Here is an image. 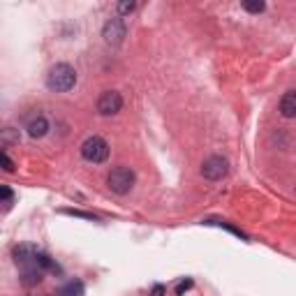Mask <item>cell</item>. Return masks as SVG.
<instances>
[{
    "instance_id": "obj_12",
    "label": "cell",
    "mask_w": 296,
    "mask_h": 296,
    "mask_svg": "<svg viewBox=\"0 0 296 296\" xmlns=\"http://www.w3.org/2000/svg\"><path fill=\"white\" fill-rule=\"evenodd\" d=\"M243 9L245 12H250V14H259V12L266 9V2H261V0H245Z\"/></svg>"
},
{
    "instance_id": "obj_18",
    "label": "cell",
    "mask_w": 296,
    "mask_h": 296,
    "mask_svg": "<svg viewBox=\"0 0 296 296\" xmlns=\"http://www.w3.org/2000/svg\"><path fill=\"white\" fill-rule=\"evenodd\" d=\"M165 294V287H162V285H155V287H153V294L150 296H162Z\"/></svg>"
},
{
    "instance_id": "obj_16",
    "label": "cell",
    "mask_w": 296,
    "mask_h": 296,
    "mask_svg": "<svg viewBox=\"0 0 296 296\" xmlns=\"http://www.w3.org/2000/svg\"><path fill=\"white\" fill-rule=\"evenodd\" d=\"M63 213H67V215H74V218H86V220H95V215H90V213H81V211H63Z\"/></svg>"
},
{
    "instance_id": "obj_4",
    "label": "cell",
    "mask_w": 296,
    "mask_h": 296,
    "mask_svg": "<svg viewBox=\"0 0 296 296\" xmlns=\"http://www.w3.org/2000/svg\"><path fill=\"white\" fill-rule=\"evenodd\" d=\"M229 171V162H227V157L222 155H211L209 160H204V165H201V176L206 178V181H222Z\"/></svg>"
},
{
    "instance_id": "obj_11",
    "label": "cell",
    "mask_w": 296,
    "mask_h": 296,
    "mask_svg": "<svg viewBox=\"0 0 296 296\" xmlns=\"http://www.w3.org/2000/svg\"><path fill=\"white\" fill-rule=\"evenodd\" d=\"M204 225H215V227H222V229H227V232H232L234 236H238V238H243V241H248V236L241 232V229H236V227H232L229 222H222V220H204Z\"/></svg>"
},
{
    "instance_id": "obj_1",
    "label": "cell",
    "mask_w": 296,
    "mask_h": 296,
    "mask_svg": "<svg viewBox=\"0 0 296 296\" xmlns=\"http://www.w3.org/2000/svg\"><path fill=\"white\" fill-rule=\"evenodd\" d=\"M77 86V70L67 65V63H58L53 65L49 74H46V88L51 93H67Z\"/></svg>"
},
{
    "instance_id": "obj_17",
    "label": "cell",
    "mask_w": 296,
    "mask_h": 296,
    "mask_svg": "<svg viewBox=\"0 0 296 296\" xmlns=\"http://www.w3.org/2000/svg\"><path fill=\"white\" fill-rule=\"evenodd\" d=\"M192 287V280H185V282H181V285H178V287H176V294L181 296L185 292V289H190Z\"/></svg>"
},
{
    "instance_id": "obj_10",
    "label": "cell",
    "mask_w": 296,
    "mask_h": 296,
    "mask_svg": "<svg viewBox=\"0 0 296 296\" xmlns=\"http://www.w3.org/2000/svg\"><path fill=\"white\" fill-rule=\"evenodd\" d=\"M42 273L44 271L40 269H23V285H40L42 282Z\"/></svg>"
},
{
    "instance_id": "obj_13",
    "label": "cell",
    "mask_w": 296,
    "mask_h": 296,
    "mask_svg": "<svg viewBox=\"0 0 296 296\" xmlns=\"http://www.w3.org/2000/svg\"><path fill=\"white\" fill-rule=\"evenodd\" d=\"M0 194H2V204H5V211H9V206L14 204V192L9 190L7 185H2V188H0Z\"/></svg>"
},
{
    "instance_id": "obj_8",
    "label": "cell",
    "mask_w": 296,
    "mask_h": 296,
    "mask_svg": "<svg viewBox=\"0 0 296 296\" xmlns=\"http://www.w3.org/2000/svg\"><path fill=\"white\" fill-rule=\"evenodd\" d=\"M278 109L285 118H296V90H287L285 95L280 97Z\"/></svg>"
},
{
    "instance_id": "obj_9",
    "label": "cell",
    "mask_w": 296,
    "mask_h": 296,
    "mask_svg": "<svg viewBox=\"0 0 296 296\" xmlns=\"http://www.w3.org/2000/svg\"><path fill=\"white\" fill-rule=\"evenodd\" d=\"M84 294H86V289H84V282L81 280H70L61 289V296H84Z\"/></svg>"
},
{
    "instance_id": "obj_2",
    "label": "cell",
    "mask_w": 296,
    "mask_h": 296,
    "mask_svg": "<svg viewBox=\"0 0 296 296\" xmlns=\"http://www.w3.org/2000/svg\"><path fill=\"white\" fill-rule=\"evenodd\" d=\"M106 185L116 194H127L134 188V171L125 165L113 167L111 171H109V176H106Z\"/></svg>"
},
{
    "instance_id": "obj_14",
    "label": "cell",
    "mask_w": 296,
    "mask_h": 296,
    "mask_svg": "<svg viewBox=\"0 0 296 296\" xmlns=\"http://www.w3.org/2000/svg\"><path fill=\"white\" fill-rule=\"evenodd\" d=\"M0 160H2V169H5V171H14V162L9 160L7 150H2V153H0Z\"/></svg>"
},
{
    "instance_id": "obj_3",
    "label": "cell",
    "mask_w": 296,
    "mask_h": 296,
    "mask_svg": "<svg viewBox=\"0 0 296 296\" xmlns=\"http://www.w3.org/2000/svg\"><path fill=\"white\" fill-rule=\"evenodd\" d=\"M81 157L86 162H93V165H102L109 157V144L102 137H88L84 144H81Z\"/></svg>"
},
{
    "instance_id": "obj_7",
    "label": "cell",
    "mask_w": 296,
    "mask_h": 296,
    "mask_svg": "<svg viewBox=\"0 0 296 296\" xmlns=\"http://www.w3.org/2000/svg\"><path fill=\"white\" fill-rule=\"evenodd\" d=\"M26 132H28L30 139H42V137H46V132H49V121L44 118L42 113L30 116L26 123Z\"/></svg>"
},
{
    "instance_id": "obj_15",
    "label": "cell",
    "mask_w": 296,
    "mask_h": 296,
    "mask_svg": "<svg viewBox=\"0 0 296 296\" xmlns=\"http://www.w3.org/2000/svg\"><path fill=\"white\" fill-rule=\"evenodd\" d=\"M137 9V2H121L118 5V14H132Z\"/></svg>"
},
{
    "instance_id": "obj_6",
    "label": "cell",
    "mask_w": 296,
    "mask_h": 296,
    "mask_svg": "<svg viewBox=\"0 0 296 296\" xmlns=\"http://www.w3.org/2000/svg\"><path fill=\"white\" fill-rule=\"evenodd\" d=\"M123 109V95L116 90H106L97 100V111L102 116H116Z\"/></svg>"
},
{
    "instance_id": "obj_5",
    "label": "cell",
    "mask_w": 296,
    "mask_h": 296,
    "mask_svg": "<svg viewBox=\"0 0 296 296\" xmlns=\"http://www.w3.org/2000/svg\"><path fill=\"white\" fill-rule=\"evenodd\" d=\"M125 35H127V26H125V21H123L121 17L109 19L105 23V28H102V37H105V42L111 44V46H118V44L125 40Z\"/></svg>"
}]
</instances>
